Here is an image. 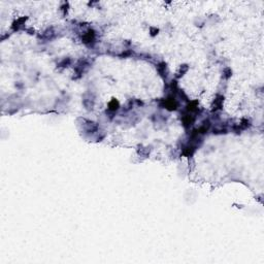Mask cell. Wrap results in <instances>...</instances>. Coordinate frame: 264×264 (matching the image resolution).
<instances>
[{"label": "cell", "mask_w": 264, "mask_h": 264, "mask_svg": "<svg viewBox=\"0 0 264 264\" xmlns=\"http://www.w3.org/2000/svg\"><path fill=\"white\" fill-rule=\"evenodd\" d=\"M95 37H96L95 31L93 30V29H89V30L83 35V42L87 45H92L93 43L95 42Z\"/></svg>", "instance_id": "cell-1"}, {"label": "cell", "mask_w": 264, "mask_h": 264, "mask_svg": "<svg viewBox=\"0 0 264 264\" xmlns=\"http://www.w3.org/2000/svg\"><path fill=\"white\" fill-rule=\"evenodd\" d=\"M163 102H164L165 109H168V111H176V107H178V103H176L174 97L173 98H172V97H168L167 99L163 100Z\"/></svg>", "instance_id": "cell-2"}, {"label": "cell", "mask_w": 264, "mask_h": 264, "mask_svg": "<svg viewBox=\"0 0 264 264\" xmlns=\"http://www.w3.org/2000/svg\"><path fill=\"white\" fill-rule=\"evenodd\" d=\"M196 147L197 145H194V143L192 142L188 143V145L183 147V155L187 156V157H191L195 153V151H196Z\"/></svg>", "instance_id": "cell-3"}, {"label": "cell", "mask_w": 264, "mask_h": 264, "mask_svg": "<svg viewBox=\"0 0 264 264\" xmlns=\"http://www.w3.org/2000/svg\"><path fill=\"white\" fill-rule=\"evenodd\" d=\"M223 100H224V97L222 96V95H218V96L216 97V99L213 102V105H211V106H213V111H217L222 109Z\"/></svg>", "instance_id": "cell-4"}, {"label": "cell", "mask_w": 264, "mask_h": 264, "mask_svg": "<svg viewBox=\"0 0 264 264\" xmlns=\"http://www.w3.org/2000/svg\"><path fill=\"white\" fill-rule=\"evenodd\" d=\"M156 68H157L158 72H159V74L161 76H163V78H166V76H167V64H166L165 62H160V63L156 66Z\"/></svg>", "instance_id": "cell-5"}, {"label": "cell", "mask_w": 264, "mask_h": 264, "mask_svg": "<svg viewBox=\"0 0 264 264\" xmlns=\"http://www.w3.org/2000/svg\"><path fill=\"white\" fill-rule=\"evenodd\" d=\"M195 121V118L193 116H191L190 114L188 115H185L183 117V125H184L185 128H189Z\"/></svg>", "instance_id": "cell-6"}, {"label": "cell", "mask_w": 264, "mask_h": 264, "mask_svg": "<svg viewBox=\"0 0 264 264\" xmlns=\"http://www.w3.org/2000/svg\"><path fill=\"white\" fill-rule=\"evenodd\" d=\"M119 107H120V104H119V102H118V100H116V99H113V100L109 103V111L116 113V111L119 109Z\"/></svg>", "instance_id": "cell-7"}, {"label": "cell", "mask_w": 264, "mask_h": 264, "mask_svg": "<svg viewBox=\"0 0 264 264\" xmlns=\"http://www.w3.org/2000/svg\"><path fill=\"white\" fill-rule=\"evenodd\" d=\"M26 20H27V18H26V17H25V18H20V19H18V20H17V21H14V24H12V29H14V30H19L20 26H21V25H22L23 23H24Z\"/></svg>", "instance_id": "cell-8"}, {"label": "cell", "mask_w": 264, "mask_h": 264, "mask_svg": "<svg viewBox=\"0 0 264 264\" xmlns=\"http://www.w3.org/2000/svg\"><path fill=\"white\" fill-rule=\"evenodd\" d=\"M188 69H189V66L187 65V64H184V65H182L180 67V69H178V73H176V78H181V76H183L187 71H188Z\"/></svg>", "instance_id": "cell-9"}, {"label": "cell", "mask_w": 264, "mask_h": 264, "mask_svg": "<svg viewBox=\"0 0 264 264\" xmlns=\"http://www.w3.org/2000/svg\"><path fill=\"white\" fill-rule=\"evenodd\" d=\"M70 62H71L70 58H65V59H63L59 64H58V67H66V66L69 65Z\"/></svg>", "instance_id": "cell-10"}, {"label": "cell", "mask_w": 264, "mask_h": 264, "mask_svg": "<svg viewBox=\"0 0 264 264\" xmlns=\"http://www.w3.org/2000/svg\"><path fill=\"white\" fill-rule=\"evenodd\" d=\"M53 35H54V31H53V29L51 28V29H47V30L43 33L42 37L43 38H45V39H50V38H52Z\"/></svg>", "instance_id": "cell-11"}, {"label": "cell", "mask_w": 264, "mask_h": 264, "mask_svg": "<svg viewBox=\"0 0 264 264\" xmlns=\"http://www.w3.org/2000/svg\"><path fill=\"white\" fill-rule=\"evenodd\" d=\"M132 105H133V101H132V99H130V100H128V101H127L126 105H125V106H124V111H130V109H132Z\"/></svg>", "instance_id": "cell-12"}, {"label": "cell", "mask_w": 264, "mask_h": 264, "mask_svg": "<svg viewBox=\"0 0 264 264\" xmlns=\"http://www.w3.org/2000/svg\"><path fill=\"white\" fill-rule=\"evenodd\" d=\"M231 74H232V70L230 68H225L224 69V76H225V78H229L231 76Z\"/></svg>", "instance_id": "cell-13"}, {"label": "cell", "mask_w": 264, "mask_h": 264, "mask_svg": "<svg viewBox=\"0 0 264 264\" xmlns=\"http://www.w3.org/2000/svg\"><path fill=\"white\" fill-rule=\"evenodd\" d=\"M150 30H151V35L152 36H155V35H157L158 32H159V30H158L157 28H154V27H152Z\"/></svg>", "instance_id": "cell-14"}]
</instances>
